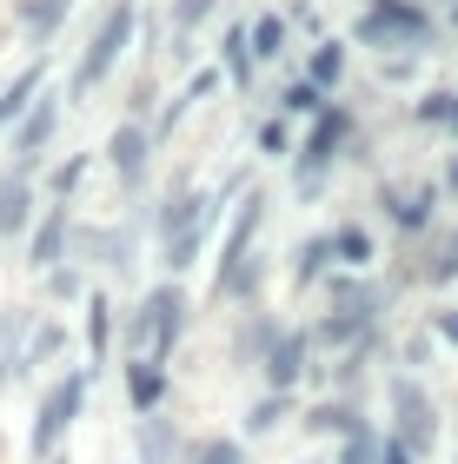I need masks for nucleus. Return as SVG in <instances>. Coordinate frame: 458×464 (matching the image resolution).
Listing matches in <instances>:
<instances>
[{
  "mask_svg": "<svg viewBox=\"0 0 458 464\" xmlns=\"http://www.w3.org/2000/svg\"><path fill=\"white\" fill-rule=\"evenodd\" d=\"M379 425L399 438L419 464H432V451H439V438H445V418H439L432 385H425L419 372H399V365L385 372V418H379Z\"/></svg>",
  "mask_w": 458,
  "mask_h": 464,
  "instance_id": "obj_3",
  "label": "nucleus"
},
{
  "mask_svg": "<svg viewBox=\"0 0 458 464\" xmlns=\"http://www.w3.org/2000/svg\"><path fill=\"white\" fill-rule=\"evenodd\" d=\"M452 27H458V0H452Z\"/></svg>",
  "mask_w": 458,
  "mask_h": 464,
  "instance_id": "obj_46",
  "label": "nucleus"
},
{
  "mask_svg": "<svg viewBox=\"0 0 458 464\" xmlns=\"http://www.w3.org/2000/svg\"><path fill=\"white\" fill-rule=\"evenodd\" d=\"M326 107H332L326 87H312L306 73H299V80H286V93H279V120H319Z\"/></svg>",
  "mask_w": 458,
  "mask_h": 464,
  "instance_id": "obj_33",
  "label": "nucleus"
},
{
  "mask_svg": "<svg viewBox=\"0 0 458 464\" xmlns=\"http://www.w3.org/2000/svg\"><path fill=\"white\" fill-rule=\"evenodd\" d=\"M372 206H379V226H392L405 246H419L432 226H439V179H379L372 186Z\"/></svg>",
  "mask_w": 458,
  "mask_h": 464,
  "instance_id": "obj_6",
  "label": "nucleus"
},
{
  "mask_svg": "<svg viewBox=\"0 0 458 464\" xmlns=\"http://www.w3.org/2000/svg\"><path fill=\"white\" fill-rule=\"evenodd\" d=\"M206 206V186L193 179V173H173V186L160 193V206H153V239H173V232L186 226Z\"/></svg>",
  "mask_w": 458,
  "mask_h": 464,
  "instance_id": "obj_24",
  "label": "nucleus"
},
{
  "mask_svg": "<svg viewBox=\"0 0 458 464\" xmlns=\"http://www.w3.org/2000/svg\"><path fill=\"white\" fill-rule=\"evenodd\" d=\"M107 166L120 179V193L140 199V193H147V166H153V126L147 120H120L113 140H107Z\"/></svg>",
  "mask_w": 458,
  "mask_h": 464,
  "instance_id": "obj_14",
  "label": "nucleus"
},
{
  "mask_svg": "<svg viewBox=\"0 0 458 464\" xmlns=\"http://www.w3.org/2000/svg\"><path fill=\"white\" fill-rule=\"evenodd\" d=\"M279 332H286V319L273 305H239L233 332H226V365H233V372H259L266 352L279 345Z\"/></svg>",
  "mask_w": 458,
  "mask_h": 464,
  "instance_id": "obj_12",
  "label": "nucleus"
},
{
  "mask_svg": "<svg viewBox=\"0 0 458 464\" xmlns=\"http://www.w3.org/2000/svg\"><path fill=\"white\" fill-rule=\"evenodd\" d=\"M219 73L233 80L239 93H253V47H246V20H233L226 40H219Z\"/></svg>",
  "mask_w": 458,
  "mask_h": 464,
  "instance_id": "obj_30",
  "label": "nucleus"
},
{
  "mask_svg": "<svg viewBox=\"0 0 458 464\" xmlns=\"http://www.w3.org/2000/svg\"><path fill=\"white\" fill-rule=\"evenodd\" d=\"M120 392H127L133 418L166 411V392H173V365H153V358H120Z\"/></svg>",
  "mask_w": 458,
  "mask_h": 464,
  "instance_id": "obj_19",
  "label": "nucleus"
},
{
  "mask_svg": "<svg viewBox=\"0 0 458 464\" xmlns=\"http://www.w3.org/2000/svg\"><path fill=\"white\" fill-rule=\"evenodd\" d=\"M266 213H273V206H266V193L253 186V193H239L233 206H226V226H219V272H213V292H226L233 285V272L253 259L259 252V232H266ZM213 292H206V299H213Z\"/></svg>",
  "mask_w": 458,
  "mask_h": 464,
  "instance_id": "obj_8",
  "label": "nucleus"
},
{
  "mask_svg": "<svg viewBox=\"0 0 458 464\" xmlns=\"http://www.w3.org/2000/svg\"><path fill=\"white\" fill-rule=\"evenodd\" d=\"M425 332L439 339V352H458V305H452V299H439V305L425 312Z\"/></svg>",
  "mask_w": 458,
  "mask_h": 464,
  "instance_id": "obj_39",
  "label": "nucleus"
},
{
  "mask_svg": "<svg viewBox=\"0 0 458 464\" xmlns=\"http://www.w3.org/2000/svg\"><path fill=\"white\" fill-rule=\"evenodd\" d=\"M332 272V232H299L293 252H286V279H293V292H319Z\"/></svg>",
  "mask_w": 458,
  "mask_h": 464,
  "instance_id": "obj_23",
  "label": "nucleus"
},
{
  "mask_svg": "<svg viewBox=\"0 0 458 464\" xmlns=\"http://www.w3.org/2000/svg\"><path fill=\"white\" fill-rule=\"evenodd\" d=\"M239 186L226 179V186H213V193H206V206L193 219H186L173 239H160V266H166V279H186V272H193L200 259H206V246H213V232L226 226V199H233Z\"/></svg>",
  "mask_w": 458,
  "mask_h": 464,
  "instance_id": "obj_9",
  "label": "nucleus"
},
{
  "mask_svg": "<svg viewBox=\"0 0 458 464\" xmlns=\"http://www.w3.org/2000/svg\"><path fill=\"white\" fill-rule=\"evenodd\" d=\"M352 34H359V47H372V53H425L432 40H439L425 0H365V14H359Z\"/></svg>",
  "mask_w": 458,
  "mask_h": 464,
  "instance_id": "obj_5",
  "label": "nucleus"
},
{
  "mask_svg": "<svg viewBox=\"0 0 458 464\" xmlns=\"http://www.w3.org/2000/svg\"><path fill=\"white\" fill-rule=\"evenodd\" d=\"M379 445H385V425L379 418H365L352 438H339V451H332V464H379Z\"/></svg>",
  "mask_w": 458,
  "mask_h": 464,
  "instance_id": "obj_34",
  "label": "nucleus"
},
{
  "mask_svg": "<svg viewBox=\"0 0 458 464\" xmlns=\"http://www.w3.org/2000/svg\"><path fill=\"white\" fill-rule=\"evenodd\" d=\"M452 464H458V445H452Z\"/></svg>",
  "mask_w": 458,
  "mask_h": 464,
  "instance_id": "obj_47",
  "label": "nucleus"
},
{
  "mask_svg": "<svg viewBox=\"0 0 458 464\" xmlns=\"http://www.w3.org/2000/svg\"><path fill=\"white\" fill-rule=\"evenodd\" d=\"M379 464H419V458H412V451L399 445V438H392V431H385V445H379Z\"/></svg>",
  "mask_w": 458,
  "mask_h": 464,
  "instance_id": "obj_41",
  "label": "nucleus"
},
{
  "mask_svg": "<svg viewBox=\"0 0 458 464\" xmlns=\"http://www.w3.org/2000/svg\"><path fill=\"white\" fill-rule=\"evenodd\" d=\"M87 292H93V272L73 266V259L54 266V272H40V299H47V305H80Z\"/></svg>",
  "mask_w": 458,
  "mask_h": 464,
  "instance_id": "obj_29",
  "label": "nucleus"
},
{
  "mask_svg": "<svg viewBox=\"0 0 458 464\" xmlns=\"http://www.w3.org/2000/svg\"><path fill=\"white\" fill-rule=\"evenodd\" d=\"M392 285L399 292H452L458 285V226H432L419 246H412V259L392 272Z\"/></svg>",
  "mask_w": 458,
  "mask_h": 464,
  "instance_id": "obj_10",
  "label": "nucleus"
},
{
  "mask_svg": "<svg viewBox=\"0 0 458 464\" xmlns=\"http://www.w3.org/2000/svg\"><path fill=\"white\" fill-rule=\"evenodd\" d=\"M20 27H27V40H34V47H47V40L60 34V27H67V14H73V0H20Z\"/></svg>",
  "mask_w": 458,
  "mask_h": 464,
  "instance_id": "obj_28",
  "label": "nucleus"
},
{
  "mask_svg": "<svg viewBox=\"0 0 458 464\" xmlns=\"http://www.w3.org/2000/svg\"><path fill=\"white\" fill-rule=\"evenodd\" d=\"M299 464H332V458H299Z\"/></svg>",
  "mask_w": 458,
  "mask_h": 464,
  "instance_id": "obj_45",
  "label": "nucleus"
},
{
  "mask_svg": "<svg viewBox=\"0 0 458 464\" xmlns=\"http://www.w3.org/2000/svg\"><path fill=\"white\" fill-rule=\"evenodd\" d=\"M359 140V120H352V107H326L319 120H306V133L293 146V199L312 206L332 186V166L346 160V146Z\"/></svg>",
  "mask_w": 458,
  "mask_h": 464,
  "instance_id": "obj_4",
  "label": "nucleus"
},
{
  "mask_svg": "<svg viewBox=\"0 0 458 464\" xmlns=\"http://www.w3.org/2000/svg\"><path fill=\"white\" fill-rule=\"evenodd\" d=\"M73 206L67 199H47L40 206V219H34V232L20 246H27V272L40 279V272H54V266H67V252H73Z\"/></svg>",
  "mask_w": 458,
  "mask_h": 464,
  "instance_id": "obj_13",
  "label": "nucleus"
},
{
  "mask_svg": "<svg viewBox=\"0 0 458 464\" xmlns=\"http://www.w3.org/2000/svg\"><path fill=\"white\" fill-rule=\"evenodd\" d=\"M113 339H120V305L93 285L87 299H80V345H87V372H107L113 365Z\"/></svg>",
  "mask_w": 458,
  "mask_h": 464,
  "instance_id": "obj_16",
  "label": "nucleus"
},
{
  "mask_svg": "<svg viewBox=\"0 0 458 464\" xmlns=\"http://www.w3.org/2000/svg\"><path fill=\"white\" fill-rule=\"evenodd\" d=\"M133 0H113L107 7V20H100V34L87 40V53H80V67H73V80H67V100H87L100 80H107L113 67H120V53H127V40H133Z\"/></svg>",
  "mask_w": 458,
  "mask_h": 464,
  "instance_id": "obj_7",
  "label": "nucleus"
},
{
  "mask_svg": "<svg viewBox=\"0 0 458 464\" xmlns=\"http://www.w3.org/2000/svg\"><path fill=\"white\" fill-rule=\"evenodd\" d=\"M293 425L306 431V438H332V445H339V438H352L365 425V405L359 398H332V392H319V398H299V418Z\"/></svg>",
  "mask_w": 458,
  "mask_h": 464,
  "instance_id": "obj_15",
  "label": "nucleus"
},
{
  "mask_svg": "<svg viewBox=\"0 0 458 464\" xmlns=\"http://www.w3.org/2000/svg\"><path fill=\"white\" fill-rule=\"evenodd\" d=\"M186 464H246V438L239 431H206L186 445Z\"/></svg>",
  "mask_w": 458,
  "mask_h": 464,
  "instance_id": "obj_32",
  "label": "nucleus"
},
{
  "mask_svg": "<svg viewBox=\"0 0 458 464\" xmlns=\"http://www.w3.org/2000/svg\"><path fill=\"white\" fill-rule=\"evenodd\" d=\"M439 193L458 206V153H445V173H439Z\"/></svg>",
  "mask_w": 458,
  "mask_h": 464,
  "instance_id": "obj_42",
  "label": "nucleus"
},
{
  "mask_svg": "<svg viewBox=\"0 0 458 464\" xmlns=\"http://www.w3.org/2000/svg\"><path fill=\"white\" fill-rule=\"evenodd\" d=\"M293 418H299V398L293 392H259L253 405H246V418H239V438H253V445H259V438L286 431Z\"/></svg>",
  "mask_w": 458,
  "mask_h": 464,
  "instance_id": "obj_25",
  "label": "nucleus"
},
{
  "mask_svg": "<svg viewBox=\"0 0 458 464\" xmlns=\"http://www.w3.org/2000/svg\"><path fill=\"white\" fill-rule=\"evenodd\" d=\"M60 107H67V100L40 87V100H34L27 113H20L14 140H7V146H14V166H34V160H40V153H47V146H54V133H60Z\"/></svg>",
  "mask_w": 458,
  "mask_h": 464,
  "instance_id": "obj_20",
  "label": "nucleus"
},
{
  "mask_svg": "<svg viewBox=\"0 0 458 464\" xmlns=\"http://www.w3.org/2000/svg\"><path fill=\"white\" fill-rule=\"evenodd\" d=\"M246 47H253V67L286 53V14H253L246 20Z\"/></svg>",
  "mask_w": 458,
  "mask_h": 464,
  "instance_id": "obj_31",
  "label": "nucleus"
},
{
  "mask_svg": "<svg viewBox=\"0 0 458 464\" xmlns=\"http://www.w3.org/2000/svg\"><path fill=\"white\" fill-rule=\"evenodd\" d=\"M193 292H186L180 279H153L140 299L120 312V339L113 352L120 358H153V365H173L180 345H186V332H193Z\"/></svg>",
  "mask_w": 458,
  "mask_h": 464,
  "instance_id": "obj_1",
  "label": "nucleus"
},
{
  "mask_svg": "<svg viewBox=\"0 0 458 464\" xmlns=\"http://www.w3.org/2000/svg\"><path fill=\"white\" fill-rule=\"evenodd\" d=\"M40 87H47V60H34V67H20V73L7 80V87H0V126H7V133L20 126V113H27L34 100H40Z\"/></svg>",
  "mask_w": 458,
  "mask_h": 464,
  "instance_id": "obj_27",
  "label": "nucleus"
},
{
  "mask_svg": "<svg viewBox=\"0 0 458 464\" xmlns=\"http://www.w3.org/2000/svg\"><path fill=\"white\" fill-rule=\"evenodd\" d=\"M312 372H319V352H312L306 325H286L279 345L266 352V365H259V392H293V398H306L312 392Z\"/></svg>",
  "mask_w": 458,
  "mask_h": 464,
  "instance_id": "obj_11",
  "label": "nucleus"
},
{
  "mask_svg": "<svg viewBox=\"0 0 458 464\" xmlns=\"http://www.w3.org/2000/svg\"><path fill=\"white\" fill-rule=\"evenodd\" d=\"M67 352H73L67 319H54V312H34V332H27V345H20V378H40V372L67 365ZM20 378H14V385H20Z\"/></svg>",
  "mask_w": 458,
  "mask_h": 464,
  "instance_id": "obj_18",
  "label": "nucleus"
},
{
  "mask_svg": "<svg viewBox=\"0 0 458 464\" xmlns=\"http://www.w3.org/2000/svg\"><path fill=\"white\" fill-rule=\"evenodd\" d=\"M34 332V305H0V392L20 378V345Z\"/></svg>",
  "mask_w": 458,
  "mask_h": 464,
  "instance_id": "obj_26",
  "label": "nucleus"
},
{
  "mask_svg": "<svg viewBox=\"0 0 458 464\" xmlns=\"http://www.w3.org/2000/svg\"><path fill=\"white\" fill-rule=\"evenodd\" d=\"M34 219H40L34 166H7V173H0V239H27Z\"/></svg>",
  "mask_w": 458,
  "mask_h": 464,
  "instance_id": "obj_17",
  "label": "nucleus"
},
{
  "mask_svg": "<svg viewBox=\"0 0 458 464\" xmlns=\"http://www.w3.org/2000/svg\"><path fill=\"white\" fill-rule=\"evenodd\" d=\"M452 113H458L452 87H432L425 100H412V126H452Z\"/></svg>",
  "mask_w": 458,
  "mask_h": 464,
  "instance_id": "obj_37",
  "label": "nucleus"
},
{
  "mask_svg": "<svg viewBox=\"0 0 458 464\" xmlns=\"http://www.w3.org/2000/svg\"><path fill=\"white\" fill-rule=\"evenodd\" d=\"M445 133H452V140H458V113H452V126H445Z\"/></svg>",
  "mask_w": 458,
  "mask_h": 464,
  "instance_id": "obj_43",
  "label": "nucleus"
},
{
  "mask_svg": "<svg viewBox=\"0 0 458 464\" xmlns=\"http://www.w3.org/2000/svg\"><path fill=\"white\" fill-rule=\"evenodd\" d=\"M253 140H259V153H266V160H293V146H299V140H293V120H279V113H273V120H259V126H253Z\"/></svg>",
  "mask_w": 458,
  "mask_h": 464,
  "instance_id": "obj_38",
  "label": "nucleus"
},
{
  "mask_svg": "<svg viewBox=\"0 0 458 464\" xmlns=\"http://www.w3.org/2000/svg\"><path fill=\"white\" fill-rule=\"evenodd\" d=\"M87 166H93V153H67V160L47 173V199H67V206H73V186L87 179Z\"/></svg>",
  "mask_w": 458,
  "mask_h": 464,
  "instance_id": "obj_36",
  "label": "nucleus"
},
{
  "mask_svg": "<svg viewBox=\"0 0 458 464\" xmlns=\"http://www.w3.org/2000/svg\"><path fill=\"white\" fill-rule=\"evenodd\" d=\"M219 0H173V34H180V53H186V40H193V27L206 14H213Z\"/></svg>",
  "mask_w": 458,
  "mask_h": 464,
  "instance_id": "obj_40",
  "label": "nucleus"
},
{
  "mask_svg": "<svg viewBox=\"0 0 458 464\" xmlns=\"http://www.w3.org/2000/svg\"><path fill=\"white\" fill-rule=\"evenodd\" d=\"M339 73H346V40H319V47H312V60H306V80L312 87H339Z\"/></svg>",
  "mask_w": 458,
  "mask_h": 464,
  "instance_id": "obj_35",
  "label": "nucleus"
},
{
  "mask_svg": "<svg viewBox=\"0 0 458 464\" xmlns=\"http://www.w3.org/2000/svg\"><path fill=\"white\" fill-rule=\"evenodd\" d=\"M93 378H100V372H87V365H60L47 385H40V398H34V425H27V464H47V458L67 451L73 425L87 418Z\"/></svg>",
  "mask_w": 458,
  "mask_h": 464,
  "instance_id": "obj_2",
  "label": "nucleus"
},
{
  "mask_svg": "<svg viewBox=\"0 0 458 464\" xmlns=\"http://www.w3.org/2000/svg\"><path fill=\"white\" fill-rule=\"evenodd\" d=\"M186 445H193V438H186L180 418H166V411L133 425V464H186Z\"/></svg>",
  "mask_w": 458,
  "mask_h": 464,
  "instance_id": "obj_22",
  "label": "nucleus"
},
{
  "mask_svg": "<svg viewBox=\"0 0 458 464\" xmlns=\"http://www.w3.org/2000/svg\"><path fill=\"white\" fill-rule=\"evenodd\" d=\"M47 464H73V458H67V451H60V458H47Z\"/></svg>",
  "mask_w": 458,
  "mask_h": 464,
  "instance_id": "obj_44",
  "label": "nucleus"
},
{
  "mask_svg": "<svg viewBox=\"0 0 458 464\" xmlns=\"http://www.w3.org/2000/svg\"><path fill=\"white\" fill-rule=\"evenodd\" d=\"M332 266L339 272H379L385 266V252H379V232H372L359 213H346V219H332Z\"/></svg>",
  "mask_w": 458,
  "mask_h": 464,
  "instance_id": "obj_21",
  "label": "nucleus"
}]
</instances>
